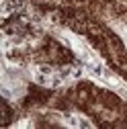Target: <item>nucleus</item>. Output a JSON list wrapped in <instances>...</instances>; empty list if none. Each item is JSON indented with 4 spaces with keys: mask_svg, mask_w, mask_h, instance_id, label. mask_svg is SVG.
Returning <instances> with one entry per match:
<instances>
[{
    "mask_svg": "<svg viewBox=\"0 0 127 129\" xmlns=\"http://www.w3.org/2000/svg\"><path fill=\"white\" fill-rule=\"evenodd\" d=\"M61 117H64L61 121L70 127H92V123L80 113H68V115H61Z\"/></svg>",
    "mask_w": 127,
    "mask_h": 129,
    "instance_id": "2",
    "label": "nucleus"
},
{
    "mask_svg": "<svg viewBox=\"0 0 127 129\" xmlns=\"http://www.w3.org/2000/svg\"><path fill=\"white\" fill-rule=\"evenodd\" d=\"M119 33H121V37H123V41L127 43V27H119Z\"/></svg>",
    "mask_w": 127,
    "mask_h": 129,
    "instance_id": "3",
    "label": "nucleus"
},
{
    "mask_svg": "<svg viewBox=\"0 0 127 129\" xmlns=\"http://www.w3.org/2000/svg\"><path fill=\"white\" fill-rule=\"evenodd\" d=\"M31 78H33L37 84L51 86V88L66 84L61 72H59V70H53V68H49V66H33V68H31Z\"/></svg>",
    "mask_w": 127,
    "mask_h": 129,
    "instance_id": "1",
    "label": "nucleus"
}]
</instances>
